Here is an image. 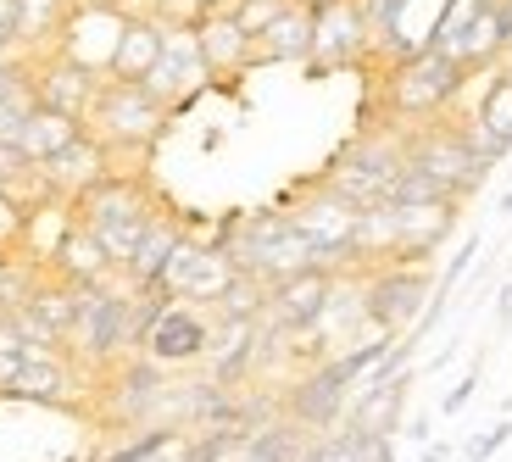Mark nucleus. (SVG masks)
<instances>
[{"instance_id": "nucleus-1", "label": "nucleus", "mask_w": 512, "mask_h": 462, "mask_svg": "<svg viewBox=\"0 0 512 462\" xmlns=\"http://www.w3.org/2000/svg\"><path fill=\"white\" fill-rule=\"evenodd\" d=\"M156 212H162V201H156L151 184L134 179V173H117V167L73 201V218L106 245V257L117 262V273L128 268V257H134V245H140L145 223H151Z\"/></svg>"}, {"instance_id": "nucleus-2", "label": "nucleus", "mask_w": 512, "mask_h": 462, "mask_svg": "<svg viewBox=\"0 0 512 462\" xmlns=\"http://www.w3.org/2000/svg\"><path fill=\"white\" fill-rule=\"evenodd\" d=\"M468 67L446 51H418L401 56V62L384 67L379 78V106L390 123H423V117H440L468 84Z\"/></svg>"}, {"instance_id": "nucleus-3", "label": "nucleus", "mask_w": 512, "mask_h": 462, "mask_svg": "<svg viewBox=\"0 0 512 462\" xmlns=\"http://www.w3.org/2000/svg\"><path fill=\"white\" fill-rule=\"evenodd\" d=\"M167 123H173V112L134 78H101V90L84 112V134H95L112 156H145L162 140Z\"/></svg>"}, {"instance_id": "nucleus-4", "label": "nucleus", "mask_w": 512, "mask_h": 462, "mask_svg": "<svg viewBox=\"0 0 512 462\" xmlns=\"http://www.w3.org/2000/svg\"><path fill=\"white\" fill-rule=\"evenodd\" d=\"M229 257L240 273H256L262 284H279L301 268H323L312 240L290 223L284 206H273V212H245L234 240H229Z\"/></svg>"}, {"instance_id": "nucleus-5", "label": "nucleus", "mask_w": 512, "mask_h": 462, "mask_svg": "<svg viewBox=\"0 0 512 462\" xmlns=\"http://www.w3.org/2000/svg\"><path fill=\"white\" fill-rule=\"evenodd\" d=\"M407 167V145H401V129H362L346 151L323 167V184L334 195H346L357 206H373L390 195L396 173Z\"/></svg>"}, {"instance_id": "nucleus-6", "label": "nucleus", "mask_w": 512, "mask_h": 462, "mask_svg": "<svg viewBox=\"0 0 512 462\" xmlns=\"http://www.w3.org/2000/svg\"><path fill=\"white\" fill-rule=\"evenodd\" d=\"M290 212V223L312 240V251H318L323 268L334 273H357V218H362V206L346 201V195H334L329 184H307V195L301 201L284 206Z\"/></svg>"}, {"instance_id": "nucleus-7", "label": "nucleus", "mask_w": 512, "mask_h": 462, "mask_svg": "<svg viewBox=\"0 0 512 462\" xmlns=\"http://www.w3.org/2000/svg\"><path fill=\"white\" fill-rule=\"evenodd\" d=\"M435 296V273L429 262H384L362 273V323L384 334H407L418 312Z\"/></svg>"}, {"instance_id": "nucleus-8", "label": "nucleus", "mask_w": 512, "mask_h": 462, "mask_svg": "<svg viewBox=\"0 0 512 462\" xmlns=\"http://www.w3.org/2000/svg\"><path fill=\"white\" fill-rule=\"evenodd\" d=\"M401 145H407V162L423 167V173H435L457 201H462V195H474L479 184L490 179V162L462 140L457 123H435V117H423L418 129H401Z\"/></svg>"}, {"instance_id": "nucleus-9", "label": "nucleus", "mask_w": 512, "mask_h": 462, "mask_svg": "<svg viewBox=\"0 0 512 462\" xmlns=\"http://www.w3.org/2000/svg\"><path fill=\"white\" fill-rule=\"evenodd\" d=\"M140 84H145V90H151L173 117L212 90V67H206V56H201V39H195V28L162 23V56H156V67L140 78Z\"/></svg>"}, {"instance_id": "nucleus-10", "label": "nucleus", "mask_w": 512, "mask_h": 462, "mask_svg": "<svg viewBox=\"0 0 512 462\" xmlns=\"http://www.w3.org/2000/svg\"><path fill=\"white\" fill-rule=\"evenodd\" d=\"M212 329H218L212 307L173 296L162 312H156L151 329H145L140 351L151 362H162V368H195V362H206V351H212Z\"/></svg>"}, {"instance_id": "nucleus-11", "label": "nucleus", "mask_w": 512, "mask_h": 462, "mask_svg": "<svg viewBox=\"0 0 512 462\" xmlns=\"http://www.w3.org/2000/svg\"><path fill=\"white\" fill-rule=\"evenodd\" d=\"M373 56V28L362 17L357 0H334L323 6L318 23H312V73H346V67H362Z\"/></svg>"}, {"instance_id": "nucleus-12", "label": "nucleus", "mask_w": 512, "mask_h": 462, "mask_svg": "<svg viewBox=\"0 0 512 462\" xmlns=\"http://www.w3.org/2000/svg\"><path fill=\"white\" fill-rule=\"evenodd\" d=\"M334 284H340L334 268H301L290 279L268 284V312H262V323L273 334H312L323 323V312H329Z\"/></svg>"}, {"instance_id": "nucleus-13", "label": "nucleus", "mask_w": 512, "mask_h": 462, "mask_svg": "<svg viewBox=\"0 0 512 462\" xmlns=\"http://www.w3.org/2000/svg\"><path fill=\"white\" fill-rule=\"evenodd\" d=\"M234 273H240V268H234V257L223 251V245L184 234V245L173 251V262H167L162 284H167V290H173L179 301H201V307H212V301L229 290Z\"/></svg>"}, {"instance_id": "nucleus-14", "label": "nucleus", "mask_w": 512, "mask_h": 462, "mask_svg": "<svg viewBox=\"0 0 512 462\" xmlns=\"http://www.w3.org/2000/svg\"><path fill=\"white\" fill-rule=\"evenodd\" d=\"M117 156L106 151L95 134H78L73 145H62L56 156H45V162H34V179H39V195H56V201H78V195L90 190V184H101L106 173H112Z\"/></svg>"}, {"instance_id": "nucleus-15", "label": "nucleus", "mask_w": 512, "mask_h": 462, "mask_svg": "<svg viewBox=\"0 0 512 462\" xmlns=\"http://www.w3.org/2000/svg\"><path fill=\"white\" fill-rule=\"evenodd\" d=\"M28 78H34L39 106H56V112H67V117H84L95 101V90H101V73L78 67L73 56H62V51L28 56Z\"/></svg>"}, {"instance_id": "nucleus-16", "label": "nucleus", "mask_w": 512, "mask_h": 462, "mask_svg": "<svg viewBox=\"0 0 512 462\" xmlns=\"http://www.w3.org/2000/svg\"><path fill=\"white\" fill-rule=\"evenodd\" d=\"M12 401H39V407H78V368L67 351H51V357H23L17 379L6 385Z\"/></svg>"}, {"instance_id": "nucleus-17", "label": "nucleus", "mask_w": 512, "mask_h": 462, "mask_svg": "<svg viewBox=\"0 0 512 462\" xmlns=\"http://www.w3.org/2000/svg\"><path fill=\"white\" fill-rule=\"evenodd\" d=\"M195 39H201V56H206V67H212V78H234V73H245V67H256V39L240 28V17H234L229 6L206 12L201 23H195Z\"/></svg>"}, {"instance_id": "nucleus-18", "label": "nucleus", "mask_w": 512, "mask_h": 462, "mask_svg": "<svg viewBox=\"0 0 512 462\" xmlns=\"http://www.w3.org/2000/svg\"><path fill=\"white\" fill-rule=\"evenodd\" d=\"M45 268L56 273V279H67V284H112V279H123L117 273V262L106 257V245L95 240L84 223H73V229L62 234V245L51 251V262Z\"/></svg>"}, {"instance_id": "nucleus-19", "label": "nucleus", "mask_w": 512, "mask_h": 462, "mask_svg": "<svg viewBox=\"0 0 512 462\" xmlns=\"http://www.w3.org/2000/svg\"><path fill=\"white\" fill-rule=\"evenodd\" d=\"M312 23H318V12H307L301 0H290V6L256 34V62H307L312 56Z\"/></svg>"}, {"instance_id": "nucleus-20", "label": "nucleus", "mask_w": 512, "mask_h": 462, "mask_svg": "<svg viewBox=\"0 0 512 462\" xmlns=\"http://www.w3.org/2000/svg\"><path fill=\"white\" fill-rule=\"evenodd\" d=\"M67 12H73V0H17V56L56 51Z\"/></svg>"}, {"instance_id": "nucleus-21", "label": "nucleus", "mask_w": 512, "mask_h": 462, "mask_svg": "<svg viewBox=\"0 0 512 462\" xmlns=\"http://www.w3.org/2000/svg\"><path fill=\"white\" fill-rule=\"evenodd\" d=\"M156 56H162V23H156V17H128L106 78H134V84H140V78L156 67Z\"/></svg>"}, {"instance_id": "nucleus-22", "label": "nucleus", "mask_w": 512, "mask_h": 462, "mask_svg": "<svg viewBox=\"0 0 512 462\" xmlns=\"http://www.w3.org/2000/svg\"><path fill=\"white\" fill-rule=\"evenodd\" d=\"M78 134H84V117H67V112H56V106H34L23 134H17V151H23L28 162H45V156H56L62 145H73Z\"/></svg>"}, {"instance_id": "nucleus-23", "label": "nucleus", "mask_w": 512, "mask_h": 462, "mask_svg": "<svg viewBox=\"0 0 512 462\" xmlns=\"http://www.w3.org/2000/svg\"><path fill=\"white\" fill-rule=\"evenodd\" d=\"M179 446H184V424H167V418H156V424H145L140 435L128 440V446L106 451L101 462H156V457H173Z\"/></svg>"}, {"instance_id": "nucleus-24", "label": "nucleus", "mask_w": 512, "mask_h": 462, "mask_svg": "<svg viewBox=\"0 0 512 462\" xmlns=\"http://www.w3.org/2000/svg\"><path fill=\"white\" fill-rule=\"evenodd\" d=\"M262 312H268V284L256 273H234L229 290L212 301V318H262Z\"/></svg>"}, {"instance_id": "nucleus-25", "label": "nucleus", "mask_w": 512, "mask_h": 462, "mask_svg": "<svg viewBox=\"0 0 512 462\" xmlns=\"http://www.w3.org/2000/svg\"><path fill=\"white\" fill-rule=\"evenodd\" d=\"M479 123H485V129L501 140V151L512 156V67L496 78V84H490L485 101H479Z\"/></svg>"}, {"instance_id": "nucleus-26", "label": "nucleus", "mask_w": 512, "mask_h": 462, "mask_svg": "<svg viewBox=\"0 0 512 462\" xmlns=\"http://www.w3.org/2000/svg\"><path fill=\"white\" fill-rule=\"evenodd\" d=\"M507 440H512V412H501L496 424H490V429H479V435L468 440V446H462V462H490L501 446H507Z\"/></svg>"}, {"instance_id": "nucleus-27", "label": "nucleus", "mask_w": 512, "mask_h": 462, "mask_svg": "<svg viewBox=\"0 0 512 462\" xmlns=\"http://www.w3.org/2000/svg\"><path fill=\"white\" fill-rule=\"evenodd\" d=\"M284 6H290V0H229V12L240 17V28H245V34H251V39L262 34V28H268L273 17L284 12Z\"/></svg>"}, {"instance_id": "nucleus-28", "label": "nucleus", "mask_w": 512, "mask_h": 462, "mask_svg": "<svg viewBox=\"0 0 512 462\" xmlns=\"http://www.w3.org/2000/svg\"><path fill=\"white\" fill-rule=\"evenodd\" d=\"M474 390H479V362H474L468 373H462V379L446 390V396H440V418H457V412H468V401H474Z\"/></svg>"}, {"instance_id": "nucleus-29", "label": "nucleus", "mask_w": 512, "mask_h": 462, "mask_svg": "<svg viewBox=\"0 0 512 462\" xmlns=\"http://www.w3.org/2000/svg\"><path fill=\"white\" fill-rule=\"evenodd\" d=\"M23 173H28V156L17 151V145H6V140H0V184L12 190V184L23 179Z\"/></svg>"}, {"instance_id": "nucleus-30", "label": "nucleus", "mask_w": 512, "mask_h": 462, "mask_svg": "<svg viewBox=\"0 0 512 462\" xmlns=\"http://www.w3.org/2000/svg\"><path fill=\"white\" fill-rule=\"evenodd\" d=\"M0 51H17V0H0Z\"/></svg>"}, {"instance_id": "nucleus-31", "label": "nucleus", "mask_w": 512, "mask_h": 462, "mask_svg": "<svg viewBox=\"0 0 512 462\" xmlns=\"http://www.w3.org/2000/svg\"><path fill=\"white\" fill-rule=\"evenodd\" d=\"M17 368H23V351H0V396H6V385L17 379Z\"/></svg>"}, {"instance_id": "nucleus-32", "label": "nucleus", "mask_w": 512, "mask_h": 462, "mask_svg": "<svg viewBox=\"0 0 512 462\" xmlns=\"http://www.w3.org/2000/svg\"><path fill=\"white\" fill-rule=\"evenodd\" d=\"M496 323H501V329L512 323V279L501 284V296H496Z\"/></svg>"}, {"instance_id": "nucleus-33", "label": "nucleus", "mask_w": 512, "mask_h": 462, "mask_svg": "<svg viewBox=\"0 0 512 462\" xmlns=\"http://www.w3.org/2000/svg\"><path fill=\"white\" fill-rule=\"evenodd\" d=\"M446 457H451V446H435V440H423V451H418L412 462H446Z\"/></svg>"}, {"instance_id": "nucleus-34", "label": "nucleus", "mask_w": 512, "mask_h": 462, "mask_svg": "<svg viewBox=\"0 0 512 462\" xmlns=\"http://www.w3.org/2000/svg\"><path fill=\"white\" fill-rule=\"evenodd\" d=\"M407 440H418V446H423V440H429V412H418V418H412V424H407Z\"/></svg>"}, {"instance_id": "nucleus-35", "label": "nucleus", "mask_w": 512, "mask_h": 462, "mask_svg": "<svg viewBox=\"0 0 512 462\" xmlns=\"http://www.w3.org/2000/svg\"><path fill=\"white\" fill-rule=\"evenodd\" d=\"M73 6H123V0H73Z\"/></svg>"}, {"instance_id": "nucleus-36", "label": "nucleus", "mask_w": 512, "mask_h": 462, "mask_svg": "<svg viewBox=\"0 0 512 462\" xmlns=\"http://www.w3.org/2000/svg\"><path fill=\"white\" fill-rule=\"evenodd\" d=\"M301 6H307V12H323V6H334V0H301Z\"/></svg>"}, {"instance_id": "nucleus-37", "label": "nucleus", "mask_w": 512, "mask_h": 462, "mask_svg": "<svg viewBox=\"0 0 512 462\" xmlns=\"http://www.w3.org/2000/svg\"><path fill=\"white\" fill-rule=\"evenodd\" d=\"M501 212H512V190H507V195H501Z\"/></svg>"}, {"instance_id": "nucleus-38", "label": "nucleus", "mask_w": 512, "mask_h": 462, "mask_svg": "<svg viewBox=\"0 0 512 462\" xmlns=\"http://www.w3.org/2000/svg\"><path fill=\"white\" fill-rule=\"evenodd\" d=\"M501 412H512V396H507V401H501Z\"/></svg>"}, {"instance_id": "nucleus-39", "label": "nucleus", "mask_w": 512, "mask_h": 462, "mask_svg": "<svg viewBox=\"0 0 512 462\" xmlns=\"http://www.w3.org/2000/svg\"><path fill=\"white\" fill-rule=\"evenodd\" d=\"M156 462H162V457H156Z\"/></svg>"}]
</instances>
